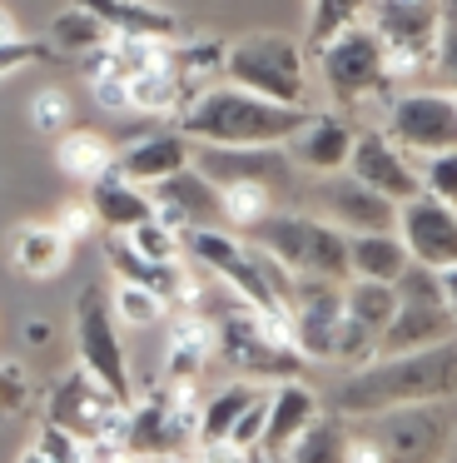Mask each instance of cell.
<instances>
[{
	"instance_id": "cell-1",
	"label": "cell",
	"mask_w": 457,
	"mask_h": 463,
	"mask_svg": "<svg viewBox=\"0 0 457 463\" xmlns=\"http://www.w3.org/2000/svg\"><path fill=\"white\" fill-rule=\"evenodd\" d=\"M457 383V354L452 344H437L423 354H397V359H368L348 369L328 393V413L338 419H378L393 409H417V403H452Z\"/></svg>"
},
{
	"instance_id": "cell-2",
	"label": "cell",
	"mask_w": 457,
	"mask_h": 463,
	"mask_svg": "<svg viewBox=\"0 0 457 463\" xmlns=\"http://www.w3.org/2000/svg\"><path fill=\"white\" fill-rule=\"evenodd\" d=\"M308 110H284V105H268L248 90H234V85H209V90L189 95L184 110L174 115L179 135L189 145H219V150H264V145H278L284 150L288 135L303 125Z\"/></svg>"
},
{
	"instance_id": "cell-3",
	"label": "cell",
	"mask_w": 457,
	"mask_h": 463,
	"mask_svg": "<svg viewBox=\"0 0 457 463\" xmlns=\"http://www.w3.org/2000/svg\"><path fill=\"white\" fill-rule=\"evenodd\" d=\"M224 85L248 90L284 110H308V61L303 45L284 31H254L224 45Z\"/></svg>"
},
{
	"instance_id": "cell-4",
	"label": "cell",
	"mask_w": 457,
	"mask_h": 463,
	"mask_svg": "<svg viewBox=\"0 0 457 463\" xmlns=\"http://www.w3.org/2000/svg\"><path fill=\"white\" fill-rule=\"evenodd\" d=\"M244 240L258 244L288 279L348 284V240L308 210H274L254 234H244Z\"/></svg>"
},
{
	"instance_id": "cell-5",
	"label": "cell",
	"mask_w": 457,
	"mask_h": 463,
	"mask_svg": "<svg viewBox=\"0 0 457 463\" xmlns=\"http://www.w3.org/2000/svg\"><path fill=\"white\" fill-rule=\"evenodd\" d=\"M214 324V354L228 364H238V369L248 373V379H298V354L294 344H288V324L278 319V314H258L248 309V304H238L234 294H228L224 314Z\"/></svg>"
},
{
	"instance_id": "cell-6",
	"label": "cell",
	"mask_w": 457,
	"mask_h": 463,
	"mask_svg": "<svg viewBox=\"0 0 457 463\" xmlns=\"http://www.w3.org/2000/svg\"><path fill=\"white\" fill-rule=\"evenodd\" d=\"M125 409L129 403L109 399L85 369H70L65 379L50 389L45 423L60 433H70V439H79L95 453V463H105V458H115L119 443H125Z\"/></svg>"
},
{
	"instance_id": "cell-7",
	"label": "cell",
	"mask_w": 457,
	"mask_h": 463,
	"mask_svg": "<svg viewBox=\"0 0 457 463\" xmlns=\"http://www.w3.org/2000/svg\"><path fill=\"white\" fill-rule=\"evenodd\" d=\"M313 61H318L323 90L338 105H378V110H387L393 90L383 85V45H378V35L363 21L338 31L333 41H323L313 51Z\"/></svg>"
},
{
	"instance_id": "cell-8",
	"label": "cell",
	"mask_w": 457,
	"mask_h": 463,
	"mask_svg": "<svg viewBox=\"0 0 457 463\" xmlns=\"http://www.w3.org/2000/svg\"><path fill=\"white\" fill-rule=\"evenodd\" d=\"M75 354H79V369L109 399H119V403L135 399V379H129V359H125V344H119V324L109 314V299L99 284H89L75 304Z\"/></svg>"
},
{
	"instance_id": "cell-9",
	"label": "cell",
	"mask_w": 457,
	"mask_h": 463,
	"mask_svg": "<svg viewBox=\"0 0 457 463\" xmlns=\"http://www.w3.org/2000/svg\"><path fill=\"white\" fill-rule=\"evenodd\" d=\"M383 135L413 155H452L457 150V100L452 90H393L383 110Z\"/></svg>"
},
{
	"instance_id": "cell-10",
	"label": "cell",
	"mask_w": 457,
	"mask_h": 463,
	"mask_svg": "<svg viewBox=\"0 0 457 463\" xmlns=\"http://www.w3.org/2000/svg\"><path fill=\"white\" fill-rule=\"evenodd\" d=\"M383 463H447L452 458V403H417L363 419Z\"/></svg>"
},
{
	"instance_id": "cell-11",
	"label": "cell",
	"mask_w": 457,
	"mask_h": 463,
	"mask_svg": "<svg viewBox=\"0 0 457 463\" xmlns=\"http://www.w3.org/2000/svg\"><path fill=\"white\" fill-rule=\"evenodd\" d=\"M189 170H194L199 180H209L214 190H224V184H264V190H274L278 200L294 194V184H298L294 165H288V155L278 150V145H264V150H219V145H194Z\"/></svg>"
},
{
	"instance_id": "cell-12",
	"label": "cell",
	"mask_w": 457,
	"mask_h": 463,
	"mask_svg": "<svg viewBox=\"0 0 457 463\" xmlns=\"http://www.w3.org/2000/svg\"><path fill=\"white\" fill-rule=\"evenodd\" d=\"M338 314H343V284L294 279V289H288V309H284V324H288V344H294L298 359L328 364V354H333Z\"/></svg>"
},
{
	"instance_id": "cell-13",
	"label": "cell",
	"mask_w": 457,
	"mask_h": 463,
	"mask_svg": "<svg viewBox=\"0 0 457 463\" xmlns=\"http://www.w3.org/2000/svg\"><path fill=\"white\" fill-rule=\"evenodd\" d=\"M393 234L407 250V264L452 274V264H457V214H452V204H437V200H427V194H413L407 204H397Z\"/></svg>"
},
{
	"instance_id": "cell-14",
	"label": "cell",
	"mask_w": 457,
	"mask_h": 463,
	"mask_svg": "<svg viewBox=\"0 0 457 463\" xmlns=\"http://www.w3.org/2000/svg\"><path fill=\"white\" fill-rule=\"evenodd\" d=\"M313 204H318V220L333 224L343 240H353V234H393V220H397V204H387L383 194L363 190L353 175H328V180H318Z\"/></svg>"
},
{
	"instance_id": "cell-15",
	"label": "cell",
	"mask_w": 457,
	"mask_h": 463,
	"mask_svg": "<svg viewBox=\"0 0 457 463\" xmlns=\"http://www.w3.org/2000/svg\"><path fill=\"white\" fill-rule=\"evenodd\" d=\"M343 175H353L363 190L383 194L387 204H407L413 194H423L417 190V160H407L383 130L353 135V150H348V170Z\"/></svg>"
},
{
	"instance_id": "cell-16",
	"label": "cell",
	"mask_w": 457,
	"mask_h": 463,
	"mask_svg": "<svg viewBox=\"0 0 457 463\" xmlns=\"http://www.w3.org/2000/svg\"><path fill=\"white\" fill-rule=\"evenodd\" d=\"M353 125L333 110H308L303 125L288 135L284 155L294 165V175H313V180H328V175L348 170V150H353Z\"/></svg>"
},
{
	"instance_id": "cell-17",
	"label": "cell",
	"mask_w": 457,
	"mask_h": 463,
	"mask_svg": "<svg viewBox=\"0 0 457 463\" xmlns=\"http://www.w3.org/2000/svg\"><path fill=\"white\" fill-rule=\"evenodd\" d=\"M323 413V399H318L313 383L303 379H278L264 399V433H258V458H284V449L308 429V423Z\"/></svg>"
},
{
	"instance_id": "cell-18",
	"label": "cell",
	"mask_w": 457,
	"mask_h": 463,
	"mask_svg": "<svg viewBox=\"0 0 457 463\" xmlns=\"http://www.w3.org/2000/svg\"><path fill=\"white\" fill-rule=\"evenodd\" d=\"M149 194V210L159 224H169L174 234L184 230H219V190L209 180H199L194 170H179L169 180H159Z\"/></svg>"
},
{
	"instance_id": "cell-19",
	"label": "cell",
	"mask_w": 457,
	"mask_h": 463,
	"mask_svg": "<svg viewBox=\"0 0 457 463\" xmlns=\"http://www.w3.org/2000/svg\"><path fill=\"white\" fill-rule=\"evenodd\" d=\"M189 160H194V145L179 130H149V135H139L135 145L115 150V175L129 180L135 190H154L159 180L189 170Z\"/></svg>"
},
{
	"instance_id": "cell-20",
	"label": "cell",
	"mask_w": 457,
	"mask_h": 463,
	"mask_svg": "<svg viewBox=\"0 0 457 463\" xmlns=\"http://www.w3.org/2000/svg\"><path fill=\"white\" fill-rule=\"evenodd\" d=\"M437 344H452V304H397V314L373 344V359L423 354Z\"/></svg>"
},
{
	"instance_id": "cell-21",
	"label": "cell",
	"mask_w": 457,
	"mask_h": 463,
	"mask_svg": "<svg viewBox=\"0 0 457 463\" xmlns=\"http://www.w3.org/2000/svg\"><path fill=\"white\" fill-rule=\"evenodd\" d=\"M214 359V324L204 309H179L169 319V354H164V383H199V373Z\"/></svg>"
},
{
	"instance_id": "cell-22",
	"label": "cell",
	"mask_w": 457,
	"mask_h": 463,
	"mask_svg": "<svg viewBox=\"0 0 457 463\" xmlns=\"http://www.w3.org/2000/svg\"><path fill=\"white\" fill-rule=\"evenodd\" d=\"M79 11H89L109 35H145V41H174L179 15L154 5V0H70Z\"/></svg>"
},
{
	"instance_id": "cell-23",
	"label": "cell",
	"mask_w": 457,
	"mask_h": 463,
	"mask_svg": "<svg viewBox=\"0 0 457 463\" xmlns=\"http://www.w3.org/2000/svg\"><path fill=\"white\" fill-rule=\"evenodd\" d=\"M89 214H95V224H105L109 234H129L135 224L154 220V210H149V194L135 190L129 180H119L115 170L99 175L95 184H89Z\"/></svg>"
},
{
	"instance_id": "cell-24",
	"label": "cell",
	"mask_w": 457,
	"mask_h": 463,
	"mask_svg": "<svg viewBox=\"0 0 457 463\" xmlns=\"http://www.w3.org/2000/svg\"><path fill=\"white\" fill-rule=\"evenodd\" d=\"M70 264V244L50 224H15L10 230V269L20 279H55Z\"/></svg>"
},
{
	"instance_id": "cell-25",
	"label": "cell",
	"mask_w": 457,
	"mask_h": 463,
	"mask_svg": "<svg viewBox=\"0 0 457 463\" xmlns=\"http://www.w3.org/2000/svg\"><path fill=\"white\" fill-rule=\"evenodd\" d=\"M258 383L254 379H228L224 389H214L209 399H199V429H194V449H209V443H224L228 429L244 419V409L258 399Z\"/></svg>"
},
{
	"instance_id": "cell-26",
	"label": "cell",
	"mask_w": 457,
	"mask_h": 463,
	"mask_svg": "<svg viewBox=\"0 0 457 463\" xmlns=\"http://www.w3.org/2000/svg\"><path fill=\"white\" fill-rule=\"evenodd\" d=\"M407 269V250L397 234H353L348 240V279L368 284H397Z\"/></svg>"
},
{
	"instance_id": "cell-27",
	"label": "cell",
	"mask_w": 457,
	"mask_h": 463,
	"mask_svg": "<svg viewBox=\"0 0 457 463\" xmlns=\"http://www.w3.org/2000/svg\"><path fill=\"white\" fill-rule=\"evenodd\" d=\"M55 160H60V170H65L70 180L95 184L99 175L115 170V145H109L99 130H65L55 140Z\"/></svg>"
},
{
	"instance_id": "cell-28",
	"label": "cell",
	"mask_w": 457,
	"mask_h": 463,
	"mask_svg": "<svg viewBox=\"0 0 457 463\" xmlns=\"http://www.w3.org/2000/svg\"><path fill=\"white\" fill-rule=\"evenodd\" d=\"M184 100H189V90H184L174 65L125 80V115H179Z\"/></svg>"
},
{
	"instance_id": "cell-29",
	"label": "cell",
	"mask_w": 457,
	"mask_h": 463,
	"mask_svg": "<svg viewBox=\"0 0 457 463\" xmlns=\"http://www.w3.org/2000/svg\"><path fill=\"white\" fill-rule=\"evenodd\" d=\"M278 204L284 200H278L274 190H264V184H224V190H219V230L254 234Z\"/></svg>"
},
{
	"instance_id": "cell-30",
	"label": "cell",
	"mask_w": 457,
	"mask_h": 463,
	"mask_svg": "<svg viewBox=\"0 0 457 463\" xmlns=\"http://www.w3.org/2000/svg\"><path fill=\"white\" fill-rule=\"evenodd\" d=\"M343 443H348V423L338 419V413H318V419L284 449L278 463H343Z\"/></svg>"
},
{
	"instance_id": "cell-31",
	"label": "cell",
	"mask_w": 457,
	"mask_h": 463,
	"mask_svg": "<svg viewBox=\"0 0 457 463\" xmlns=\"http://www.w3.org/2000/svg\"><path fill=\"white\" fill-rule=\"evenodd\" d=\"M343 314L353 324H363L368 334H383L387 329V319L397 314V294H393V284H368V279H348L343 284Z\"/></svg>"
},
{
	"instance_id": "cell-32",
	"label": "cell",
	"mask_w": 457,
	"mask_h": 463,
	"mask_svg": "<svg viewBox=\"0 0 457 463\" xmlns=\"http://www.w3.org/2000/svg\"><path fill=\"white\" fill-rule=\"evenodd\" d=\"M109 41V31L95 21L89 11H79V5H70V11H60L55 21H50V51L55 55H89L99 51V45Z\"/></svg>"
},
{
	"instance_id": "cell-33",
	"label": "cell",
	"mask_w": 457,
	"mask_h": 463,
	"mask_svg": "<svg viewBox=\"0 0 457 463\" xmlns=\"http://www.w3.org/2000/svg\"><path fill=\"white\" fill-rule=\"evenodd\" d=\"M105 299H109L115 324H125V329H149V324L169 319V304L159 294L139 289V284H115V294H105Z\"/></svg>"
},
{
	"instance_id": "cell-34",
	"label": "cell",
	"mask_w": 457,
	"mask_h": 463,
	"mask_svg": "<svg viewBox=\"0 0 457 463\" xmlns=\"http://www.w3.org/2000/svg\"><path fill=\"white\" fill-rule=\"evenodd\" d=\"M30 125H35L40 135H50V140H60V135L75 125V100H70L65 85H40L35 95H30Z\"/></svg>"
},
{
	"instance_id": "cell-35",
	"label": "cell",
	"mask_w": 457,
	"mask_h": 463,
	"mask_svg": "<svg viewBox=\"0 0 457 463\" xmlns=\"http://www.w3.org/2000/svg\"><path fill=\"white\" fill-rule=\"evenodd\" d=\"M363 11H368V0H313V11H308V51H318L338 31L358 25Z\"/></svg>"
},
{
	"instance_id": "cell-36",
	"label": "cell",
	"mask_w": 457,
	"mask_h": 463,
	"mask_svg": "<svg viewBox=\"0 0 457 463\" xmlns=\"http://www.w3.org/2000/svg\"><path fill=\"white\" fill-rule=\"evenodd\" d=\"M119 240H125L139 260H149V264H179V260H184V254H179V234L169 230V224H159V220L135 224V230L119 234Z\"/></svg>"
},
{
	"instance_id": "cell-37",
	"label": "cell",
	"mask_w": 457,
	"mask_h": 463,
	"mask_svg": "<svg viewBox=\"0 0 457 463\" xmlns=\"http://www.w3.org/2000/svg\"><path fill=\"white\" fill-rule=\"evenodd\" d=\"M20 463H95V453H89L79 439H70V433H60V429H50V423H45L40 439L20 453Z\"/></svg>"
},
{
	"instance_id": "cell-38",
	"label": "cell",
	"mask_w": 457,
	"mask_h": 463,
	"mask_svg": "<svg viewBox=\"0 0 457 463\" xmlns=\"http://www.w3.org/2000/svg\"><path fill=\"white\" fill-rule=\"evenodd\" d=\"M417 190L437 204H457V155H427L417 165Z\"/></svg>"
},
{
	"instance_id": "cell-39",
	"label": "cell",
	"mask_w": 457,
	"mask_h": 463,
	"mask_svg": "<svg viewBox=\"0 0 457 463\" xmlns=\"http://www.w3.org/2000/svg\"><path fill=\"white\" fill-rule=\"evenodd\" d=\"M50 230H55L60 240H65L70 250H75V244H79V240H89V234L99 230V224H95V214H89V204H85V200H65V204L55 210V220H50Z\"/></svg>"
},
{
	"instance_id": "cell-40",
	"label": "cell",
	"mask_w": 457,
	"mask_h": 463,
	"mask_svg": "<svg viewBox=\"0 0 457 463\" xmlns=\"http://www.w3.org/2000/svg\"><path fill=\"white\" fill-rule=\"evenodd\" d=\"M35 61H55V51H50V45L25 41V35L0 41V80H5V75H15V71H25V65H35Z\"/></svg>"
},
{
	"instance_id": "cell-41",
	"label": "cell",
	"mask_w": 457,
	"mask_h": 463,
	"mask_svg": "<svg viewBox=\"0 0 457 463\" xmlns=\"http://www.w3.org/2000/svg\"><path fill=\"white\" fill-rule=\"evenodd\" d=\"M264 399H268V389L258 393V399L244 409V419L228 429V439H224L228 449H238V453H254V449H258V433H264Z\"/></svg>"
},
{
	"instance_id": "cell-42",
	"label": "cell",
	"mask_w": 457,
	"mask_h": 463,
	"mask_svg": "<svg viewBox=\"0 0 457 463\" xmlns=\"http://www.w3.org/2000/svg\"><path fill=\"white\" fill-rule=\"evenodd\" d=\"M25 393H30V383L20 373V364H0V413H15L25 403Z\"/></svg>"
},
{
	"instance_id": "cell-43",
	"label": "cell",
	"mask_w": 457,
	"mask_h": 463,
	"mask_svg": "<svg viewBox=\"0 0 457 463\" xmlns=\"http://www.w3.org/2000/svg\"><path fill=\"white\" fill-rule=\"evenodd\" d=\"M184 463H248V453L228 449V443H209V449H194Z\"/></svg>"
},
{
	"instance_id": "cell-44",
	"label": "cell",
	"mask_w": 457,
	"mask_h": 463,
	"mask_svg": "<svg viewBox=\"0 0 457 463\" xmlns=\"http://www.w3.org/2000/svg\"><path fill=\"white\" fill-rule=\"evenodd\" d=\"M10 35H20V31H15V21H10V11H0V41H10Z\"/></svg>"
},
{
	"instance_id": "cell-45",
	"label": "cell",
	"mask_w": 457,
	"mask_h": 463,
	"mask_svg": "<svg viewBox=\"0 0 457 463\" xmlns=\"http://www.w3.org/2000/svg\"><path fill=\"white\" fill-rule=\"evenodd\" d=\"M447 463H452V458H447Z\"/></svg>"
}]
</instances>
